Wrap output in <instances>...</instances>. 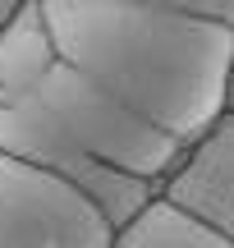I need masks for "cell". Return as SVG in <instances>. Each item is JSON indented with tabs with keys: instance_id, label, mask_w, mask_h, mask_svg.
Returning <instances> with one entry per match:
<instances>
[{
	"instance_id": "cell-1",
	"label": "cell",
	"mask_w": 234,
	"mask_h": 248,
	"mask_svg": "<svg viewBox=\"0 0 234 248\" xmlns=\"http://www.w3.org/2000/svg\"><path fill=\"white\" fill-rule=\"evenodd\" d=\"M55 51L179 142L225 110L234 28L152 0H42Z\"/></svg>"
},
{
	"instance_id": "cell-2",
	"label": "cell",
	"mask_w": 234,
	"mask_h": 248,
	"mask_svg": "<svg viewBox=\"0 0 234 248\" xmlns=\"http://www.w3.org/2000/svg\"><path fill=\"white\" fill-rule=\"evenodd\" d=\"M0 147L69 175L119 230L161 188L184 142L55 55L32 83L0 97Z\"/></svg>"
},
{
	"instance_id": "cell-3",
	"label": "cell",
	"mask_w": 234,
	"mask_h": 248,
	"mask_svg": "<svg viewBox=\"0 0 234 248\" xmlns=\"http://www.w3.org/2000/svg\"><path fill=\"white\" fill-rule=\"evenodd\" d=\"M115 225L69 175L0 147V248H110Z\"/></svg>"
},
{
	"instance_id": "cell-4",
	"label": "cell",
	"mask_w": 234,
	"mask_h": 248,
	"mask_svg": "<svg viewBox=\"0 0 234 248\" xmlns=\"http://www.w3.org/2000/svg\"><path fill=\"white\" fill-rule=\"evenodd\" d=\"M161 193L184 202L234 244V110H220L198 138L179 147L161 179Z\"/></svg>"
},
{
	"instance_id": "cell-5",
	"label": "cell",
	"mask_w": 234,
	"mask_h": 248,
	"mask_svg": "<svg viewBox=\"0 0 234 248\" xmlns=\"http://www.w3.org/2000/svg\"><path fill=\"white\" fill-rule=\"evenodd\" d=\"M110 248H234V244L216 225H207L184 202H175V198H165L161 188H156V193L115 230V244Z\"/></svg>"
},
{
	"instance_id": "cell-6",
	"label": "cell",
	"mask_w": 234,
	"mask_h": 248,
	"mask_svg": "<svg viewBox=\"0 0 234 248\" xmlns=\"http://www.w3.org/2000/svg\"><path fill=\"white\" fill-rule=\"evenodd\" d=\"M152 5H170L184 14H202V18H220L234 28V0H152Z\"/></svg>"
},
{
	"instance_id": "cell-7",
	"label": "cell",
	"mask_w": 234,
	"mask_h": 248,
	"mask_svg": "<svg viewBox=\"0 0 234 248\" xmlns=\"http://www.w3.org/2000/svg\"><path fill=\"white\" fill-rule=\"evenodd\" d=\"M225 110H234V46H230V64H225Z\"/></svg>"
},
{
	"instance_id": "cell-8",
	"label": "cell",
	"mask_w": 234,
	"mask_h": 248,
	"mask_svg": "<svg viewBox=\"0 0 234 248\" xmlns=\"http://www.w3.org/2000/svg\"><path fill=\"white\" fill-rule=\"evenodd\" d=\"M18 5H23V0H0V28H5V23H9V18H14V14H18Z\"/></svg>"
}]
</instances>
